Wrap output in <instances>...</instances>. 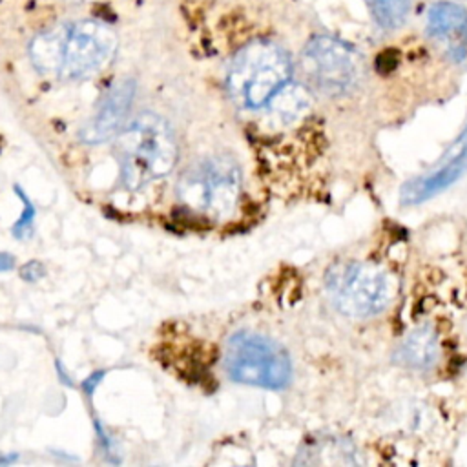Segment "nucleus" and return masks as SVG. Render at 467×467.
Instances as JSON below:
<instances>
[{
  "label": "nucleus",
  "instance_id": "8",
  "mask_svg": "<svg viewBox=\"0 0 467 467\" xmlns=\"http://www.w3.org/2000/svg\"><path fill=\"white\" fill-rule=\"evenodd\" d=\"M467 171V128L456 137L449 151L443 155L438 166L425 175L410 179L401 188V202L414 206L438 195L451 184H454Z\"/></svg>",
  "mask_w": 467,
  "mask_h": 467
},
{
  "label": "nucleus",
  "instance_id": "7",
  "mask_svg": "<svg viewBox=\"0 0 467 467\" xmlns=\"http://www.w3.org/2000/svg\"><path fill=\"white\" fill-rule=\"evenodd\" d=\"M301 71L306 84L325 97H345L361 82L358 53L328 35L312 36L301 53Z\"/></svg>",
  "mask_w": 467,
  "mask_h": 467
},
{
  "label": "nucleus",
  "instance_id": "6",
  "mask_svg": "<svg viewBox=\"0 0 467 467\" xmlns=\"http://www.w3.org/2000/svg\"><path fill=\"white\" fill-rule=\"evenodd\" d=\"M228 376L244 385L263 389H283L292 378V361L286 350L274 339L239 332L232 336L224 354Z\"/></svg>",
  "mask_w": 467,
  "mask_h": 467
},
{
  "label": "nucleus",
  "instance_id": "4",
  "mask_svg": "<svg viewBox=\"0 0 467 467\" xmlns=\"http://www.w3.org/2000/svg\"><path fill=\"white\" fill-rule=\"evenodd\" d=\"M241 168L226 155L208 157L188 168L177 182V201L192 217L223 223L241 201Z\"/></svg>",
  "mask_w": 467,
  "mask_h": 467
},
{
  "label": "nucleus",
  "instance_id": "1",
  "mask_svg": "<svg viewBox=\"0 0 467 467\" xmlns=\"http://www.w3.org/2000/svg\"><path fill=\"white\" fill-rule=\"evenodd\" d=\"M117 46V33L108 24L93 18L69 20L35 35L29 58L42 75L80 80L109 66Z\"/></svg>",
  "mask_w": 467,
  "mask_h": 467
},
{
  "label": "nucleus",
  "instance_id": "12",
  "mask_svg": "<svg viewBox=\"0 0 467 467\" xmlns=\"http://www.w3.org/2000/svg\"><path fill=\"white\" fill-rule=\"evenodd\" d=\"M365 4L374 22L387 31L401 27L410 11L409 0H365Z\"/></svg>",
  "mask_w": 467,
  "mask_h": 467
},
{
  "label": "nucleus",
  "instance_id": "10",
  "mask_svg": "<svg viewBox=\"0 0 467 467\" xmlns=\"http://www.w3.org/2000/svg\"><path fill=\"white\" fill-rule=\"evenodd\" d=\"M427 33L452 60L467 55V11L452 2H438L429 9Z\"/></svg>",
  "mask_w": 467,
  "mask_h": 467
},
{
  "label": "nucleus",
  "instance_id": "3",
  "mask_svg": "<svg viewBox=\"0 0 467 467\" xmlns=\"http://www.w3.org/2000/svg\"><path fill=\"white\" fill-rule=\"evenodd\" d=\"M292 82V60L275 42L254 40L241 47L230 62L226 89L241 109L266 108Z\"/></svg>",
  "mask_w": 467,
  "mask_h": 467
},
{
  "label": "nucleus",
  "instance_id": "5",
  "mask_svg": "<svg viewBox=\"0 0 467 467\" xmlns=\"http://www.w3.org/2000/svg\"><path fill=\"white\" fill-rule=\"evenodd\" d=\"M327 290L336 310L347 317L365 319L383 312L396 294L394 275L365 261L341 263L327 274Z\"/></svg>",
  "mask_w": 467,
  "mask_h": 467
},
{
  "label": "nucleus",
  "instance_id": "13",
  "mask_svg": "<svg viewBox=\"0 0 467 467\" xmlns=\"http://www.w3.org/2000/svg\"><path fill=\"white\" fill-rule=\"evenodd\" d=\"M13 266V259L11 255H5V254H0V270H5V268H11Z\"/></svg>",
  "mask_w": 467,
  "mask_h": 467
},
{
  "label": "nucleus",
  "instance_id": "14",
  "mask_svg": "<svg viewBox=\"0 0 467 467\" xmlns=\"http://www.w3.org/2000/svg\"><path fill=\"white\" fill-rule=\"evenodd\" d=\"M69 2H78V0H69Z\"/></svg>",
  "mask_w": 467,
  "mask_h": 467
},
{
  "label": "nucleus",
  "instance_id": "9",
  "mask_svg": "<svg viewBox=\"0 0 467 467\" xmlns=\"http://www.w3.org/2000/svg\"><path fill=\"white\" fill-rule=\"evenodd\" d=\"M133 97L135 82L131 78H122L120 82H117L104 95L99 109L89 119V122L80 130V140L86 144H99L117 135L130 113Z\"/></svg>",
  "mask_w": 467,
  "mask_h": 467
},
{
  "label": "nucleus",
  "instance_id": "11",
  "mask_svg": "<svg viewBox=\"0 0 467 467\" xmlns=\"http://www.w3.org/2000/svg\"><path fill=\"white\" fill-rule=\"evenodd\" d=\"M394 359L410 370H429L440 359V337L431 325L414 327L400 341Z\"/></svg>",
  "mask_w": 467,
  "mask_h": 467
},
{
  "label": "nucleus",
  "instance_id": "2",
  "mask_svg": "<svg viewBox=\"0 0 467 467\" xmlns=\"http://www.w3.org/2000/svg\"><path fill=\"white\" fill-rule=\"evenodd\" d=\"M115 155L124 186L139 190L175 168L179 148L168 122L144 111L119 131Z\"/></svg>",
  "mask_w": 467,
  "mask_h": 467
}]
</instances>
